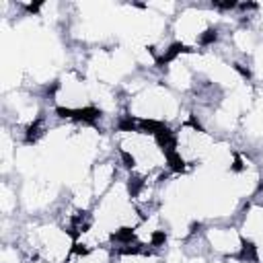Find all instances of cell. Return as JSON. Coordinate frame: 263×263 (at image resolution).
Masks as SVG:
<instances>
[{"mask_svg":"<svg viewBox=\"0 0 263 263\" xmlns=\"http://www.w3.org/2000/svg\"><path fill=\"white\" fill-rule=\"evenodd\" d=\"M121 148H123V152H127L132 156L136 171H140L142 175L156 171L164 162V154L160 152L154 138L148 134H140V132L125 134L121 138Z\"/></svg>","mask_w":263,"mask_h":263,"instance_id":"6da1fadb","label":"cell"},{"mask_svg":"<svg viewBox=\"0 0 263 263\" xmlns=\"http://www.w3.org/2000/svg\"><path fill=\"white\" fill-rule=\"evenodd\" d=\"M177 101L162 86H148L134 97L132 113L148 119H171L177 115Z\"/></svg>","mask_w":263,"mask_h":263,"instance_id":"7a4b0ae2","label":"cell"},{"mask_svg":"<svg viewBox=\"0 0 263 263\" xmlns=\"http://www.w3.org/2000/svg\"><path fill=\"white\" fill-rule=\"evenodd\" d=\"M33 247L49 261H62L70 251V236L58 226H41L31 234Z\"/></svg>","mask_w":263,"mask_h":263,"instance_id":"3957f363","label":"cell"},{"mask_svg":"<svg viewBox=\"0 0 263 263\" xmlns=\"http://www.w3.org/2000/svg\"><path fill=\"white\" fill-rule=\"evenodd\" d=\"M55 101L66 109H82L90 101V86L76 76H66L64 82L60 84Z\"/></svg>","mask_w":263,"mask_h":263,"instance_id":"277c9868","label":"cell"},{"mask_svg":"<svg viewBox=\"0 0 263 263\" xmlns=\"http://www.w3.org/2000/svg\"><path fill=\"white\" fill-rule=\"evenodd\" d=\"M205 29H208V14L195 8L185 10L177 21V37L185 43L197 41Z\"/></svg>","mask_w":263,"mask_h":263,"instance_id":"5b68a950","label":"cell"},{"mask_svg":"<svg viewBox=\"0 0 263 263\" xmlns=\"http://www.w3.org/2000/svg\"><path fill=\"white\" fill-rule=\"evenodd\" d=\"M208 240L212 249L220 253H236L240 251V245H242L240 234L232 228H212L208 232Z\"/></svg>","mask_w":263,"mask_h":263,"instance_id":"8992f818","label":"cell"},{"mask_svg":"<svg viewBox=\"0 0 263 263\" xmlns=\"http://www.w3.org/2000/svg\"><path fill=\"white\" fill-rule=\"evenodd\" d=\"M245 234L263 247V208H253L245 218Z\"/></svg>","mask_w":263,"mask_h":263,"instance_id":"52a82bcc","label":"cell"},{"mask_svg":"<svg viewBox=\"0 0 263 263\" xmlns=\"http://www.w3.org/2000/svg\"><path fill=\"white\" fill-rule=\"evenodd\" d=\"M113 175H115L113 164H107V162L97 164L92 171V183H90L95 193H103L105 189H109L113 185Z\"/></svg>","mask_w":263,"mask_h":263,"instance_id":"ba28073f","label":"cell"},{"mask_svg":"<svg viewBox=\"0 0 263 263\" xmlns=\"http://www.w3.org/2000/svg\"><path fill=\"white\" fill-rule=\"evenodd\" d=\"M168 82L177 88H187L191 82V70L189 64H185L181 58L168 66Z\"/></svg>","mask_w":263,"mask_h":263,"instance_id":"9c48e42d","label":"cell"},{"mask_svg":"<svg viewBox=\"0 0 263 263\" xmlns=\"http://www.w3.org/2000/svg\"><path fill=\"white\" fill-rule=\"evenodd\" d=\"M70 263H107V253L103 249H88L84 255H76Z\"/></svg>","mask_w":263,"mask_h":263,"instance_id":"30bf717a","label":"cell"},{"mask_svg":"<svg viewBox=\"0 0 263 263\" xmlns=\"http://www.w3.org/2000/svg\"><path fill=\"white\" fill-rule=\"evenodd\" d=\"M234 43H236V47L242 49V51H253V47H255V39H253V35H251L249 31H238V33H234Z\"/></svg>","mask_w":263,"mask_h":263,"instance_id":"8fae6325","label":"cell"},{"mask_svg":"<svg viewBox=\"0 0 263 263\" xmlns=\"http://www.w3.org/2000/svg\"><path fill=\"white\" fill-rule=\"evenodd\" d=\"M14 205H16V195H14V193H12V189L4 183V185H2V212H4V214H8Z\"/></svg>","mask_w":263,"mask_h":263,"instance_id":"7c38bea8","label":"cell"},{"mask_svg":"<svg viewBox=\"0 0 263 263\" xmlns=\"http://www.w3.org/2000/svg\"><path fill=\"white\" fill-rule=\"evenodd\" d=\"M119 263H156V259L148 255H123Z\"/></svg>","mask_w":263,"mask_h":263,"instance_id":"4fadbf2b","label":"cell"},{"mask_svg":"<svg viewBox=\"0 0 263 263\" xmlns=\"http://www.w3.org/2000/svg\"><path fill=\"white\" fill-rule=\"evenodd\" d=\"M255 68H257L259 76H263V45H259L255 49Z\"/></svg>","mask_w":263,"mask_h":263,"instance_id":"5bb4252c","label":"cell"},{"mask_svg":"<svg viewBox=\"0 0 263 263\" xmlns=\"http://www.w3.org/2000/svg\"><path fill=\"white\" fill-rule=\"evenodd\" d=\"M35 263H41V261H35Z\"/></svg>","mask_w":263,"mask_h":263,"instance_id":"9a60e30c","label":"cell"}]
</instances>
